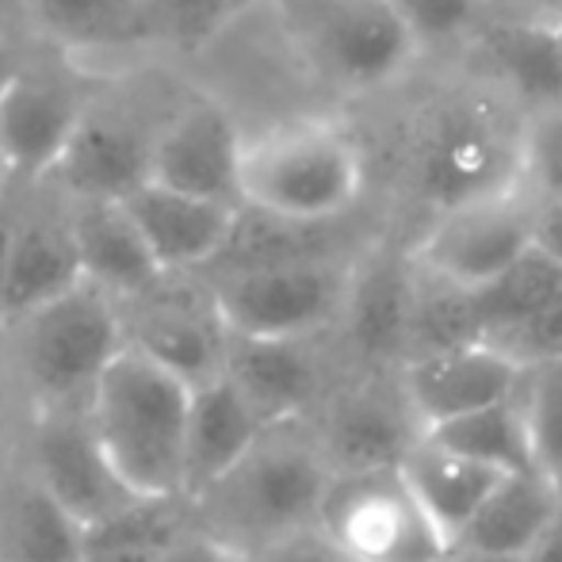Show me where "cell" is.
Here are the masks:
<instances>
[{"instance_id":"cell-28","label":"cell","mask_w":562,"mask_h":562,"mask_svg":"<svg viewBox=\"0 0 562 562\" xmlns=\"http://www.w3.org/2000/svg\"><path fill=\"white\" fill-rule=\"evenodd\" d=\"M497 74L532 108L562 100V46L555 23H509L490 38Z\"/></svg>"},{"instance_id":"cell-3","label":"cell","mask_w":562,"mask_h":562,"mask_svg":"<svg viewBox=\"0 0 562 562\" xmlns=\"http://www.w3.org/2000/svg\"><path fill=\"white\" fill-rule=\"evenodd\" d=\"M188 92V81L146 61L100 74L81 126L50 180L69 195H131L154 172L157 138Z\"/></svg>"},{"instance_id":"cell-2","label":"cell","mask_w":562,"mask_h":562,"mask_svg":"<svg viewBox=\"0 0 562 562\" xmlns=\"http://www.w3.org/2000/svg\"><path fill=\"white\" fill-rule=\"evenodd\" d=\"M368 184L363 146L329 115H283L245 138L241 207L291 223H334Z\"/></svg>"},{"instance_id":"cell-33","label":"cell","mask_w":562,"mask_h":562,"mask_svg":"<svg viewBox=\"0 0 562 562\" xmlns=\"http://www.w3.org/2000/svg\"><path fill=\"white\" fill-rule=\"evenodd\" d=\"M520 180L536 200H562V100L520 119Z\"/></svg>"},{"instance_id":"cell-27","label":"cell","mask_w":562,"mask_h":562,"mask_svg":"<svg viewBox=\"0 0 562 562\" xmlns=\"http://www.w3.org/2000/svg\"><path fill=\"white\" fill-rule=\"evenodd\" d=\"M559 291H562V265L532 245L525 257H517L509 268H502L494 280L467 291L479 337L490 340L505 334V329L520 326L536 311H543Z\"/></svg>"},{"instance_id":"cell-22","label":"cell","mask_w":562,"mask_h":562,"mask_svg":"<svg viewBox=\"0 0 562 562\" xmlns=\"http://www.w3.org/2000/svg\"><path fill=\"white\" fill-rule=\"evenodd\" d=\"M0 562H89V528L12 448L0 456Z\"/></svg>"},{"instance_id":"cell-10","label":"cell","mask_w":562,"mask_h":562,"mask_svg":"<svg viewBox=\"0 0 562 562\" xmlns=\"http://www.w3.org/2000/svg\"><path fill=\"white\" fill-rule=\"evenodd\" d=\"M35 38V35H31ZM104 69H92L54 46H31V58L0 100V149L15 188L46 184L66 157Z\"/></svg>"},{"instance_id":"cell-24","label":"cell","mask_w":562,"mask_h":562,"mask_svg":"<svg viewBox=\"0 0 562 562\" xmlns=\"http://www.w3.org/2000/svg\"><path fill=\"white\" fill-rule=\"evenodd\" d=\"M268 429L252 402L234 386V379L215 375L192 386V414L184 440V497L207 490L218 474H226Z\"/></svg>"},{"instance_id":"cell-20","label":"cell","mask_w":562,"mask_h":562,"mask_svg":"<svg viewBox=\"0 0 562 562\" xmlns=\"http://www.w3.org/2000/svg\"><path fill=\"white\" fill-rule=\"evenodd\" d=\"M27 35L92 69H123L146 58V0H20Z\"/></svg>"},{"instance_id":"cell-9","label":"cell","mask_w":562,"mask_h":562,"mask_svg":"<svg viewBox=\"0 0 562 562\" xmlns=\"http://www.w3.org/2000/svg\"><path fill=\"white\" fill-rule=\"evenodd\" d=\"M318 525L352 562H445L451 551L402 463L337 471Z\"/></svg>"},{"instance_id":"cell-39","label":"cell","mask_w":562,"mask_h":562,"mask_svg":"<svg viewBox=\"0 0 562 562\" xmlns=\"http://www.w3.org/2000/svg\"><path fill=\"white\" fill-rule=\"evenodd\" d=\"M532 245L562 265V200H540V207H536Z\"/></svg>"},{"instance_id":"cell-8","label":"cell","mask_w":562,"mask_h":562,"mask_svg":"<svg viewBox=\"0 0 562 562\" xmlns=\"http://www.w3.org/2000/svg\"><path fill=\"white\" fill-rule=\"evenodd\" d=\"M280 8L299 54L340 89H383L422 50L398 0H280Z\"/></svg>"},{"instance_id":"cell-16","label":"cell","mask_w":562,"mask_h":562,"mask_svg":"<svg viewBox=\"0 0 562 562\" xmlns=\"http://www.w3.org/2000/svg\"><path fill=\"white\" fill-rule=\"evenodd\" d=\"M245 138L249 131L234 115V108L215 92L192 85V92L180 100V108L157 138L149 180L241 207Z\"/></svg>"},{"instance_id":"cell-12","label":"cell","mask_w":562,"mask_h":562,"mask_svg":"<svg viewBox=\"0 0 562 562\" xmlns=\"http://www.w3.org/2000/svg\"><path fill=\"white\" fill-rule=\"evenodd\" d=\"M81 280L69 192L54 180L12 188L0 207V326Z\"/></svg>"},{"instance_id":"cell-29","label":"cell","mask_w":562,"mask_h":562,"mask_svg":"<svg viewBox=\"0 0 562 562\" xmlns=\"http://www.w3.org/2000/svg\"><path fill=\"white\" fill-rule=\"evenodd\" d=\"M188 520V497H142L119 517L89 528V562H154Z\"/></svg>"},{"instance_id":"cell-37","label":"cell","mask_w":562,"mask_h":562,"mask_svg":"<svg viewBox=\"0 0 562 562\" xmlns=\"http://www.w3.org/2000/svg\"><path fill=\"white\" fill-rule=\"evenodd\" d=\"M154 562H249L241 548L226 543L223 536L207 532V528L188 520L169 543L154 555Z\"/></svg>"},{"instance_id":"cell-5","label":"cell","mask_w":562,"mask_h":562,"mask_svg":"<svg viewBox=\"0 0 562 562\" xmlns=\"http://www.w3.org/2000/svg\"><path fill=\"white\" fill-rule=\"evenodd\" d=\"M192 383L126 345L89 398V417L115 471L142 497H184Z\"/></svg>"},{"instance_id":"cell-1","label":"cell","mask_w":562,"mask_h":562,"mask_svg":"<svg viewBox=\"0 0 562 562\" xmlns=\"http://www.w3.org/2000/svg\"><path fill=\"white\" fill-rule=\"evenodd\" d=\"M334 474L311 417L276 422L226 474L188 497V517L249 555L280 536L318 525Z\"/></svg>"},{"instance_id":"cell-18","label":"cell","mask_w":562,"mask_h":562,"mask_svg":"<svg viewBox=\"0 0 562 562\" xmlns=\"http://www.w3.org/2000/svg\"><path fill=\"white\" fill-rule=\"evenodd\" d=\"M520 375L525 368L509 352L479 337L425 356H409L398 368V386L422 429L429 432L463 414L513 398Z\"/></svg>"},{"instance_id":"cell-42","label":"cell","mask_w":562,"mask_h":562,"mask_svg":"<svg viewBox=\"0 0 562 562\" xmlns=\"http://www.w3.org/2000/svg\"><path fill=\"white\" fill-rule=\"evenodd\" d=\"M4 31H27L20 15V0H0V35Z\"/></svg>"},{"instance_id":"cell-44","label":"cell","mask_w":562,"mask_h":562,"mask_svg":"<svg viewBox=\"0 0 562 562\" xmlns=\"http://www.w3.org/2000/svg\"><path fill=\"white\" fill-rule=\"evenodd\" d=\"M555 35H559V46H562V15L555 20Z\"/></svg>"},{"instance_id":"cell-13","label":"cell","mask_w":562,"mask_h":562,"mask_svg":"<svg viewBox=\"0 0 562 562\" xmlns=\"http://www.w3.org/2000/svg\"><path fill=\"white\" fill-rule=\"evenodd\" d=\"M123 306L126 345L142 348L192 386L226 371L229 329L203 272H165Z\"/></svg>"},{"instance_id":"cell-38","label":"cell","mask_w":562,"mask_h":562,"mask_svg":"<svg viewBox=\"0 0 562 562\" xmlns=\"http://www.w3.org/2000/svg\"><path fill=\"white\" fill-rule=\"evenodd\" d=\"M31 46H35V38L27 31H4L0 35V100L15 85V77L23 74V66L31 58Z\"/></svg>"},{"instance_id":"cell-31","label":"cell","mask_w":562,"mask_h":562,"mask_svg":"<svg viewBox=\"0 0 562 562\" xmlns=\"http://www.w3.org/2000/svg\"><path fill=\"white\" fill-rule=\"evenodd\" d=\"M257 0H146L149 50L200 58Z\"/></svg>"},{"instance_id":"cell-40","label":"cell","mask_w":562,"mask_h":562,"mask_svg":"<svg viewBox=\"0 0 562 562\" xmlns=\"http://www.w3.org/2000/svg\"><path fill=\"white\" fill-rule=\"evenodd\" d=\"M528 562H562V509L551 517V525L536 536V543L525 551Z\"/></svg>"},{"instance_id":"cell-17","label":"cell","mask_w":562,"mask_h":562,"mask_svg":"<svg viewBox=\"0 0 562 562\" xmlns=\"http://www.w3.org/2000/svg\"><path fill=\"white\" fill-rule=\"evenodd\" d=\"M322 337H237L229 334L226 375L252 402L268 425L314 417L329 391L340 383L334 375V352Z\"/></svg>"},{"instance_id":"cell-35","label":"cell","mask_w":562,"mask_h":562,"mask_svg":"<svg viewBox=\"0 0 562 562\" xmlns=\"http://www.w3.org/2000/svg\"><path fill=\"white\" fill-rule=\"evenodd\" d=\"M398 8L406 12L409 27L417 31V38L425 43H448L459 38L463 31L474 27L479 20L482 0H398Z\"/></svg>"},{"instance_id":"cell-4","label":"cell","mask_w":562,"mask_h":562,"mask_svg":"<svg viewBox=\"0 0 562 562\" xmlns=\"http://www.w3.org/2000/svg\"><path fill=\"white\" fill-rule=\"evenodd\" d=\"M0 340L23 409L81 406L126 348L123 306L104 288L81 280L0 326Z\"/></svg>"},{"instance_id":"cell-30","label":"cell","mask_w":562,"mask_h":562,"mask_svg":"<svg viewBox=\"0 0 562 562\" xmlns=\"http://www.w3.org/2000/svg\"><path fill=\"white\" fill-rule=\"evenodd\" d=\"M429 437L463 451V456L479 459V463L497 467V471H525V467H532L525 417H520L513 398L494 402V406H486V409H474V414H463V417H456V422L437 425V429H429Z\"/></svg>"},{"instance_id":"cell-43","label":"cell","mask_w":562,"mask_h":562,"mask_svg":"<svg viewBox=\"0 0 562 562\" xmlns=\"http://www.w3.org/2000/svg\"><path fill=\"white\" fill-rule=\"evenodd\" d=\"M15 188V180H12V169H8V161H4V149H0V203L8 200V192Z\"/></svg>"},{"instance_id":"cell-15","label":"cell","mask_w":562,"mask_h":562,"mask_svg":"<svg viewBox=\"0 0 562 562\" xmlns=\"http://www.w3.org/2000/svg\"><path fill=\"white\" fill-rule=\"evenodd\" d=\"M311 422L334 471L398 467L414 440L425 437L398 386V371H356L340 379Z\"/></svg>"},{"instance_id":"cell-19","label":"cell","mask_w":562,"mask_h":562,"mask_svg":"<svg viewBox=\"0 0 562 562\" xmlns=\"http://www.w3.org/2000/svg\"><path fill=\"white\" fill-rule=\"evenodd\" d=\"M417 295V260L356 257L352 288L340 314V352L352 371H398L409 345V318Z\"/></svg>"},{"instance_id":"cell-6","label":"cell","mask_w":562,"mask_h":562,"mask_svg":"<svg viewBox=\"0 0 562 562\" xmlns=\"http://www.w3.org/2000/svg\"><path fill=\"white\" fill-rule=\"evenodd\" d=\"M414 184L432 211L505 192L520 180V123L482 97L448 100L414 138Z\"/></svg>"},{"instance_id":"cell-32","label":"cell","mask_w":562,"mask_h":562,"mask_svg":"<svg viewBox=\"0 0 562 562\" xmlns=\"http://www.w3.org/2000/svg\"><path fill=\"white\" fill-rule=\"evenodd\" d=\"M513 402L525 417L532 467L562 486V360L525 368Z\"/></svg>"},{"instance_id":"cell-21","label":"cell","mask_w":562,"mask_h":562,"mask_svg":"<svg viewBox=\"0 0 562 562\" xmlns=\"http://www.w3.org/2000/svg\"><path fill=\"white\" fill-rule=\"evenodd\" d=\"M123 203L165 272H207L223 257L241 215V207L203 200L157 180L134 188L131 195H123Z\"/></svg>"},{"instance_id":"cell-36","label":"cell","mask_w":562,"mask_h":562,"mask_svg":"<svg viewBox=\"0 0 562 562\" xmlns=\"http://www.w3.org/2000/svg\"><path fill=\"white\" fill-rule=\"evenodd\" d=\"M249 562H352L345 551L322 532V525H306L299 532H288L265 548L249 551Z\"/></svg>"},{"instance_id":"cell-7","label":"cell","mask_w":562,"mask_h":562,"mask_svg":"<svg viewBox=\"0 0 562 562\" xmlns=\"http://www.w3.org/2000/svg\"><path fill=\"white\" fill-rule=\"evenodd\" d=\"M356 257L280 260V265L203 272L218 314L237 337H322L337 334L352 288Z\"/></svg>"},{"instance_id":"cell-11","label":"cell","mask_w":562,"mask_h":562,"mask_svg":"<svg viewBox=\"0 0 562 562\" xmlns=\"http://www.w3.org/2000/svg\"><path fill=\"white\" fill-rule=\"evenodd\" d=\"M12 451L85 528L104 525L142 502V494H134L115 471L89 417V402L23 409Z\"/></svg>"},{"instance_id":"cell-14","label":"cell","mask_w":562,"mask_h":562,"mask_svg":"<svg viewBox=\"0 0 562 562\" xmlns=\"http://www.w3.org/2000/svg\"><path fill=\"white\" fill-rule=\"evenodd\" d=\"M536 207L540 200L525 184H513L505 192L440 211L414 249V260L437 280H448L463 291L482 288L532 249Z\"/></svg>"},{"instance_id":"cell-25","label":"cell","mask_w":562,"mask_h":562,"mask_svg":"<svg viewBox=\"0 0 562 562\" xmlns=\"http://www.w3.org/2000/svg\"><path fill=\"white\" fill-rule=\"evenodd\" d=\"M402 471H406L414 494L422 497V505L429 509V517L437 520V528L448 536V543L463 536V528L482 509L490 490L502 482V474H509L440 445L429 432L414 440V448L402 459Z\"/></svg>"},{"instance_id":"cell-34","label":"cell","mask_w":562,"mask_h":562,"mask_svg":"<svg viewBox=\"0 0 562 562\" xmlns=\"http://www.w3.org/2000/svg\"><path fill=\"white\" fill-rule=\"evenodd\" d=\"M490 340H494L502 352H509L520 368L562 360V291L543 311H536L532 318H525L520 326L505 329V334H497Z\"/></svg>"},{"instance_id":"cell-26","label":"cell","mask_w":562,"mask_h":562,"mask_svg":"<svg viewBox=\"0 0 562 562\" xmlns=\"http://www.w3.org/2000/svg\"><path fill=\"white\" fill-rule=\"evenodd\" d=\"M559 509H562V486L555 479H548L536 467L509 471L490 490V497L482 502V509L474 513L471 525L463 528V536L456 543L525 555Z\"/></svg>"},{"instance_id":"cell-23","label":"cell","mask_w":562,"mask_h":562,"mask_svg":"<svg viewBox=\"0 0 562 562\" xmlns=\"http://www.w3.org/2000/svg\"><path fill=\"white\" fill-rule=\"evenodd\" d=\"M74 203V237L81 252V272L89 283L115 299H131L165 276L154 249L146 245L123 200L108 195H69Z\"/></svg>"},{"instance_id":"cell-41","label":"cell","mask_w":562,"mask_h":562,"mask_svg":"<svg viewBox=\"0 0 562 562\" xmlns=\"http://www.w3.org/2000/svg\"><path fill=\"white\" fill-rule=\"evenodd\" d=\"M445 562H528V559L513 555V551H486V548H467V543H456Z\"/></svg>"}]
</instances>
